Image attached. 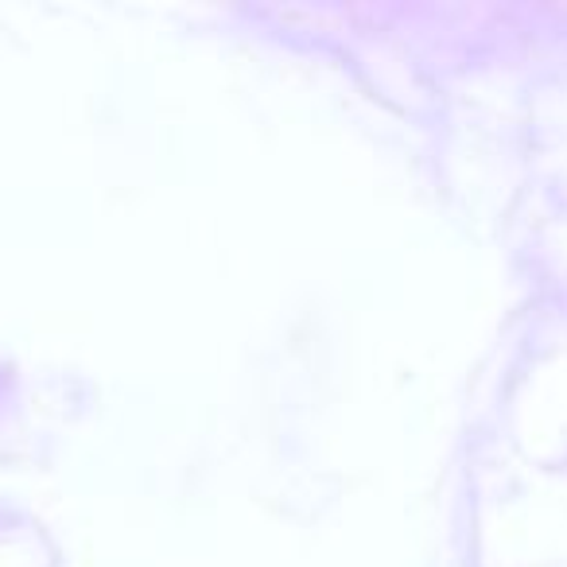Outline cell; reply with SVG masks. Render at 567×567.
I'll use <instances>...</instances> for the list:
<instances>
[]
</instances>
